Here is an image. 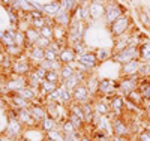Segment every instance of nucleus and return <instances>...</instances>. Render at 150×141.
<instances>
[{
  "label": "nucleus",
  "instance_id": "obj_1",
  "mask_svg": "<svg viewBox=\"0 0 150 141\" xmlns=\"http://www.w3.org/2000/svg\"><path fill=\"white\" fill-rule=\"evenodd\" d=\"M87 29V23L80 21L78 18L72 17V21L68 27V45L74 47L84 41V33Z\"/></svg>",
  "mask_w": 150,
  "mask_h": 141
},
{
  "label": "nucleus",
  "instance_id": "obj_2",
  "mask_svg": "<svg viewBox=\"0 0 150 141\" xmlns=\"http://www.w3.org/2000/svg\"><path fill=\"white\" fill-rule=\"evenodd\" d=\"M128 14L126 12V8H125L123 5H120V2H117V0H108V3L105 5V15H104V21L105 24L110 26L114 23L117 18H120L122 15Z\"/></svg>",
  "mask_w": 150,
  "mask_h": 141
},
{
  "label": "nucleus",
  "instance_id": "obj_3",
  "mask_svg": "<svg viewBox=\"0 0 150 141\" xmlns=\"http://www.w3.org/2000/svg\"><path fill=\"white\" fill-rule=\"evenodd\" d=\"M32 71H33V65H32L30 59L27 57V53L14 59V63H12V68H11V74L18 75V77H27Z\"/></svg>",
  "mask_w": 150,
  "mask_h": 141
},
{
  "label": "nucleus",
  "instance_id": "obj_4",
  "mask_svg": "<svg viewBox=\"0 0 150 141\" xmlns=\"http://www.w3.org/2000/svg\"><path fill=\"white\" fill-rule=\"evenodd\" d=\"M131 27H132L131 17L128 14H125V15H122L120 18H117L114 23H112L110 27H108V30H110V33H111L112 38H119L122 35H126L131 30Z\"/></svg>",
  "mask_w": 150,
  "mask_h": 141
},
{
  "label": "nucleus",
  "instance_id": "obj_5",
  "mask_svg": "<svg viewBox=\"0 0 150 141\" xmlns=\"http://www.w3.org/2000/svg\"><path fill=\"white\" fill-rule=\"evenodd\" d=\"M141 77L140 75H132V77H122V80L117 83V95L126 98L131 92L137 90L138 81Z\"/></svg>",
  "mask_w": 150,
  "mask_h": 141
},
{
  "label": "nucleus",
  "instance_id": "obj_6",
  "mask_svg": "<svg viewBox=\"0 0 150 141\" xmlns=\"http://www.w3.org/2000/svg\"><path fill=\"white\" fill-rule=\"evenodd\" d=\"M138 59V47L137 45H128L125 50L119 51V53L112 54V60H114L116 63H119V65H125V63H128L131 60H135Z\"/></svg>",
  "mask_w": 150,
  "mask_h": 141
},
{
  "label": "nucleus",
  "instance_id": "obj_7",
  "mask_svg": "<svg viewBox=\"0 0 150 141\" xmlns=\"http://www.w3.org/2000/svg\"><path fill=\"white\" fill-rule=\"evenodd\" d=\"M26 86H27L26 77H18V75H14V74H12L9 78H6V83H5V87L9 93H17Z\"/></svg>",
  "mask_w": 150,
  "mask_h": 141
},
{
  "label": "nucleus",
  "instance_id": "obj_8",
  "mask_svg": "<svg viewBox=\"0 0 150 141\" xmlns=\"http://www.w3.org/2000/svg\"><path fill=\"white\" fill-rule=\"evenodd\" d=\"M93 96L90 95L89 89H87V86L84 83L78 84L77 87L72 90V102H77V104H84V102H89L92 101Z\"/></svg>",
  "mask_w": 150,
  "mask_h": 141
},
{
  "label": "nucleus",
  "instance_id": "obj_9",
  "mask_svg": "<svg viewBox=\"0 0 150 141\" xmlns=\"http://www.w3.org/2000/svg\"><path fill=\"white\" fill-rule=\"evenodd\" d=\"M110 101V107H111V113L114 117H119L123 114L125 108H126V105H125V98L120 96V95H114L111 98H107Z\"/></svg>",
  "mask_w": 150,
  "mask_h": 141
},
{
  "label": "nucleus",
  "instance_id": "obj_10",
  "mask_svg": "<svg viewBox=\"0 0 150 141\" xmlns=\"http://www.w3.org/2000/svg\"><path fill=\"white\" fill-rule=\"evenodd\" d=\"M111 122H112V137H128L129 135V126L123 119L116 117Z\"/></svg>",
  "mask_w": 150,
  "mask_h": 141
},
{
  "label": "nucleus",
  "instance_id": "obj_11",
  "mask_svg": "<svg viewBox=\"0 0 150 141\" xmlns=\"http://www.w3.org/2000/svg\"><path fill=\"white\" fill-rule=\"evenodd\" d=\"M140 66H141V62L138 59L135 60H131L128 63L122 65V69H120V75L122 77H132V75H140Z\"/></svg>",
  "mask_w": 150,
  "mask_h": 141
},
{
  "label": "nucleus",
  "instance_id": "obj_12",
  "mask_svg": "<svg viewBox=\"0 0 150 141\" xmlns=\"http://www.w3.org/2000/svg\"><path fill=\"white\" fill-rule=\"evenodd\" d=\"M27 57L30 59L32 65H33V68H35V66H38V65H41V63L45 60V50L35 45V47H32V48L27 51Z\"/></svg>",
  "mask_w": 150,
  "mask_h": 141
},
{
  "label": "nucleus",
  "instance_id": "obj_13",
  "mask_svg": "<svg viewBox=\"0 0 150 141\" xmlns=\"http://www.w3.org/2000/svg\"><path fill=\"white\" fill-rule=\"evenodd\" d=\"M9 123H8V128H6V135L8 138H12V140H18V137L21 135L23 132V125L18 119H8Z\"/></svg>",
  "mask_w": 150,
  "mask_h": 141
},
{
  "label": "nucleus",
  "instance_id": "obj_14",
  "mask_svg": "<svg viewBox=\"0 0 150 141\" xmlns=\"http://www.w3.org/2000/svg\"><path fill=\"white\" fill-rule=\"evenodd\" d=\"M59 62L62 65H71V63H75L77 62V53L72 47H65L63 50L59 53Z\"/></svg>",
  "mask_w": 150,
  "mask_h": 141
},
{
  "label": "nucleus",
  "instance_id": "obj_15",
  "mask_svg": "<svg viewBox=\"0 0 150 141\" xmlns=\"http://www.w3.org/2000/svg\"><path fill=\"white\" fill-rule=\"evenodd\" d=\"M24 36H26V51H29L32 47L36 45L38 41H39L41 33H39V30H36L33 27H27L24 30Z\"/></svg>",
  "mask_w": 150,
  "mask_h": 141
},
{
  "label": "nucleus",
  "instance_id": "obj_16",
  "mask_svg": "<svg viewBox=\"0 0 150 141\" xmlns=\"http://www.w3.org/2000/svg\"><path fill=\"white\" fill-rule=\"evenodd\" d=\"M8 101H9L11 108H15V110L30 108V105H32L29 101H26L24 98H21V96H20V95H17V93H11V95H9V98H8Z\"/></svg>",
  "mask_w": 150,
  "mask_h": 141
},
{
  "label": "nucleus",
  "instance_id": "obj_17",
  "mask_svg": "<svg viewBox=\"0 0 150 141\" xmlns=\"http://www.w3.org/2000/svg\"><path fill=\"white\" fill-rule=\"evenodd\" d=\"M30 113H32V116L35 119V122L39 125L48 114H47V108L42 105V104H32L30 105Z\"/></svg>",
  "mask_w": 150,
  "mask_h": 141
},
{
  "label": "nucleus",
  "instance_id": "obj_18",
  "mask_svg": "<svg viewBox=\"0 0 150 141\" xmlns=\"http://www.w3.org/2000/svg\"><path fill=\"white\" fill-rule=\"evenodd\" d=\"M54 21H56V26H62V27H69V24L72 21V14L68 11H65L63 8H62L59 11V14L54 17Z\"/></svg>",
  "mask_w": 150,
  "mask_h": 141
},
{
  "label": "nucleus",
  "instance_id": "obj_19",
  "mask_svg": "<svg viewBox=\"0 0 150 141\" xmlns=\"http://www.w3.org/2000/svg\"><path fill=\"white\" fill-rule=\"evenodd\" d=\"M138 60L143 63L150 62V41L143 39L141 44L138 45Z\"/></svg>",
  "mask_w": 150,
  "mask_h": 141
},
{
  "label": "nucleus",
  "instance_id": "obj_20",
  "mask_svg": "<svg viewBox=\"0 0 150 141\" xmlns=\"http://www.w3.org/2000/svg\"><path fill=\"white\" fill-rule=\"evenodd\" d=\"M89 9H90V21L104 20V15H105V6H104V5L92 3V2H90Z\"/></svg>",
  "mask_w": 150,
  "mask_h": 141
},
{
  "label": "nucleus",
  "instance_id": "obj_21",
  "mask_svg": "<svg viewBox=\"0 0 150 141\" xmlns=\"http://www.w3.org/2000/svg\"><path fill=\"white\" fill-rule=\"evenodd\" d=\"M84 84L87 86V89H89L90 95H92L93 98H96V96H98V89H99V80H98V77H96L95 72H92V74L87 75V80H86Z\"/></svg>",
  "mask_w": 150,
  "mask_h": 141
},
{
  "label": "nucleus",
  "instance_id": "obj_22",
  "mask_svg": "<svg viewBox=\"0 0 150 141\" xmlns=\"http://www.w3.org/2000/svg\"><path fill=\"white\" fill-rule=\"evenodd\" d=\"M18 120L21 122V125L24 126H35L38 125L30 113V108H23V110H18Z\"/></svg>",
  "mask_w": 150,
  "mask_h": 141
},
{
  "label": "nucleus",
  "instance_id": "obj_23",
  "mask_svg": "<svg viewBox=\"0 0 150 141\" xmlns=\"http://www.w3.org/2000/svg\"><path fill=\"white\" fill-rule=\"evenodd\" d=\"M137 90L140 92V95L143 96V99L146 102L150 101V80L141 77L140 81H138V87H137Z\"/></svg>",
  "mask_w": 150,
  "mask_h": 141
},
{
  "label": "nucleus",
  "instance_id": "obj_24",
  "mask_svg": "<svg viewBox=\"0 0 150 141\" xmlns=\"http://www.w3.org/2000/svg\"><path fill=\"white\" fill-rule=\"evenodd\" d=\"M3 38H2V45L3 48H8V47H12V45H15V35H17V29L14 27H11L8 30H3Z\"/></svg>",
  "mask_w": 150,
  "mask_h": 141
},
{
  "label": "nucleus",
  "instance_id": "obj_25",
  "mask_svg": "<svg viewBox=\"0 0 150 141\" xmlns=\"http://www.w3.org/2000/svg\"><path fill=\"white\" fill-rule=\"evenodd\" d=\"M62 9V5H60V0H53L50 3H45L44 5V14L47 17H56L59 14V11Z\"/></svg>",
  "mask_w": 150,
  "mask_h": 141
},
{
  "label": "nucleus",
  "instance_id": "obj_26",
  "mask_svg": "<svg viewBox=\"0 0 150 141\" xmlns=\"http://www.w3.org/2000/svg\"><path fill=\"white\" fill-rule=\"evenodd\" d=\"M39 128L47 134V132H50V131H54V129H59V122L54 119V117H50V116H47L41 123H39Z\"/></svg>",
  "mask_w": 150,
  "mask_h": 141
},
{
  "label": "nucleus",
  "instance_id": "obj_27",
  "mask_svg": "<svg viewBox=\"0 0 150 141\" xmlns=\"http://www.w3.org/2000/svg\"><path fill=\"white\" fill-rule=\"evenodd\" d=\"M59 86L60 84H56V83H50V81H47V80H44L42 81V84H41V87H39V96H48L50 93H53L54 90H57L59 89Z\"/></svg>",
  "mask_w": 150,
  "mask_h": 141
},
{
  "label": "nucleus",
  "instance_id": "obj_28",
  "mask_svg": "<svg viewBox=\"0 0 150 141\" xmlns=\"http://www.w3.org/2000/svg\"><path fill=\"white\" fill-rule=\"evenodd\" d=\"M17 95H20L21 98H24L29 102H33V101H36L38 96H39V92L35 90V89H32V87H29V86H26L24 89H21L20 92H17Z\"/></svg>",
  "mask_w": 150,
  "mask_h": 141
},
{
  "label": "nucleus",
  "instance_id": "obj_29",
  "mask_svg": "<svg viewBox=\"0 0 150 141\" xmlns=\"http://www.w3.org/2000/svg\"><path fill=\"white\" fill-rule=\"evenodd\" d=\"M75 71H77V68H75V63H71V65H62L59 74H60V78H62V83H63L65 80L71 78V77L75 74Z\"/></svg>",
  "mask_w": 150,
  "mask_h": 141
},
{
  "label": "nucleus",
  "instance_id": "obj_30",
  "mask_svg": "<svg viewBox=\"0 0 150 141\" xmlns=\"http://www.w3.org/2000/svg\"><path fill=\"white\" fill-rule=\"evenodd\" d=\"M54 41L68 44V29L62 26H54Z\"/></svg>",
  "mask_w": 150,
  "mask_h": 141
},
{
  "label": "nucleus",
  "instance_id": "obj_31",
  "mask_svg": "<svg viewBox=\"0 0 150 141\" xmlns=\"http://www.w3.org/2000/svg\"><path fill=\"white\" fill-rule=\"evenodd\" d=\"M26 80H27V86L29 87H32V89H35V90H39V87H41V84H42V78H39L33 71L26 77Z\"/></svg>",
  "mask_w": 150,
  "mask_h": 141
},
{
  "label": "nucleus",
  "instance_id": "obj_32",
  "mask_svg": "<svg viewBox=\"0 0 150 141\" xmlns=\"http://www.w3.org/2000/svg\"><path fill=\"white\" fill-rule=\"evenodd\" d=\"M5 53H6L8 56H11L12 59H17V57L23 56V54H26L27 51H26V48H24V47L12 45V47H8V48H5Z\"/></svg>",
  "mask_w": 150,
  "mask_h": 141
},
{
  "label": "nucleus",
  "instance_id": "obj_33",
  "mask_svg": "<svg viewBox=\"0 0 150 141\" xmlns=\"http://www.w3.org/2000/svg\"><path fill=\"white\" fill-rule=\"evenodd\" d=\"M95 54H96L99 63H102V62H105L108 59H112V51L108 50V48H96L95 50Z\"/></svg>",
  "mask_w": 150,
  "mask_h": 141
},
{
  "label": "nucleus",
  "instance_id": "obj_34",
  "mask_svg": "<svg viewBox=\"0 0 150 141\" xmlns=\"http://www.w3.org/2000/svg\"><path fill=\"white\" fill-rule=\"evenodd\" d=\"M45 141H65V134L60 129H54L45 134Z\"/></svg>",
  "mask_w": 150,
  "mask_h": 141
},
{
  "label": "nucleus",
  "instance_id": "obj_35",
  "mask_svg": "<svg viewBox=\"0 0 150 141\" xmlns=\"http://www.w3.org/2000/svg\"><path fill=\"white\" fill-rule=\"evenodd\" d=\"M126 99H128V101H131L134 105H138V107H141V105L144 104V102H146V101L143 99V96L140 95V92H138V90L131 92V93L126 96Z\"/></svg>",
  "mask_w": 150,
  "mask_h": 141
},
{
  "label": "nucleus",
  "instance_id": "obj_36",
  "mask_svg": "<svg viewBox=\"0 0 150 141\" xmlns=\"http://www.w3.org/2000/svg\"><path fill=\"white\" fill-rule=\"evenodd\" d=\"M138 17H140V21H141V24L144 26V27L146 29H150V14H149L147 8L138 9Z\"/></svg>",
  "mask_w": 150,
  "mask_h": 141
},
{
  "label": "nucleus",
  "instance_id": "obj_37",
  "mask_svg": "<svg viewBox=\"0 0 150 141\" xmlns=\"http://www.w3.org/2000/svg\"><path fill=\"white\" fill-rule=\"evenodd\" d=\"M62 84H63V86H65V87L68 89V90H71V92H72V90H74V89H75V87H77V86H78V84H81V81L78 80V77H77V75H75V74H74V75L71 77V78H68V80H65V81H63V83H62Z\"/></svg>",
  "mask_w": 150,
  "mask_h": 141
},
{
  "label": "nucleus",
  "instance_id": "obj_38",
  "mask_svg": "<svg viewBox=\"0 0 150 141\" xmlns=\"http://www.w3.org/2000/svg\"><path fill=\"white\" fill-rule=\"evenodd\" d=\"M59 129H60L62 132H63L65 135H68V134H74L75 131H78L77 128H75V126L72 125V122H69L68 119H66L65 122H62V125H60Z\"/></svg>",
  "mask_w": 150,
  "mask_h": 141
},
{
  "label": "nucleus",
  "instance_id": "obj_39",
  "mask_svg": "<svg viewBox=\"0 0 150 141\" xmlns=\"http://www.w3.org/2000/svg\"><path fill=\"white\" fill-rule=\"evenodd\" d=\"M60 5H62V8H63L65 11H68V12H72L77 9V6H78V0H60Z\"/></svg>",
  "mask_w": 150,
  "mask_h": 141
},
{
  "label": "nucleus",
  "instance_id": "obj_40",
  "mask_svg": "<svg viewBox=\"0 0 150 141\" xmlns=\"http://www.w3.org/2000/svg\"><path fill=\"white\" fill-rule=\"evenodd\" d=\"M41 38H45L48 41H54V27H50V26H44L39 30Z\"/></svg>",
  "mask_w": 150,
  "mask_h": 141
},
{
  "label": "nucleus",
  "instance_id": "obj_41",
  "mask_svg": "<svg viewBox=\"0 0 150 141\" xmlns=\"http://www.w3.org/2000/svg\"><path fill=\"white\" fill-rule=\"evenodd\" d=\"M45 80L50 83H56V84H62V78H60V74L59 71H48L45 75Z\"/></svg>",
  "mask_w": 150,
  "mask_h": 141
},
{
  "label": "nucleus",
  "instance_id": "obj_42",
  "mask_svg": "<svg viewBox=\"0 0 150 141\" xmlns=\"http://www.w3.org/2000/svg\"><path fill=\"white\" fill-rule=\"evenodd\" d=\"M45 60H47V62H57V60H59V54L56 53V51L47 48V50H45Z\"/></svg>",
  "mask_w": 150,
  "mask_h": 141
},
{
  "label": "nucleus",
  "instance_id": "obj_43",
  "mask_svg": "<svg viewBox=\"0 0 150 141\" xmlns=\"http://www.w3.org/2000/svg\"><path fill=\"white\" fill-rule=\"evenodd\" d=\"M44 26H45L44 18H38V20H32V21H30V27H33V29H36V30H41Z\"/></svg>",
  "mask_w": 150,
  "mask_h": 141
},
{
  "label": "nucleus",
  "instance_id": "obj_44",
  "mask_svg": "<svg viewBox=\"0 0 150 141\" xmlns=\"http://www.w3.org/2000/svg\"><path fill=\"white\" fill-rule=\"evenodd\" d=\"M72 48L75 50V53H77V56H80V54L86 53V51H89V50H87V47L84 45V42H80V44H77V45H74Z\"/></svg>",
  "mask_w": 150,
  "mask_h": 141
},
{
  "label": "nucleus",
  "instance_id": "obj_45",
  "mask_svg": "<svg viewBox=\"0 0 150 141\" xmlns=\"http://www.w3.org/2000/svg\"><path fill=\"white\" fill-rule=\"evenodd\" d=\"M33 72L38 75V77H39V78H42V80H45V75H47V69H44L42 66H35L33 68Z\"/></svg>",
  "mask_w": 150,
  "mask_h": 141
},
{
  "label": "nucleus",
  "instance_id": "obj_46",
  "mask_svg": "<svg viewBox=\"0 0 150 141\" xmlns=\"http://www.w3.org/2000/svg\"><path fill=\"white\" fill-rule=\"evenodd\" d=\"M138 141H150V129H144L138 134Z\"/></svg>",
  "mask_w": 150,
  "mask_h": 141
},
{
  "label": "nucleus",
  "instance_id": "obj_47",
  "mask_svg": "<svg viewBox=\"0 0 150 141\" xmlns=\"http://www.w3.org/2000/svg\"><path fill=\"white\" fill-rule=\"evenodd\" d=\"M50 44H51V41H48V39H45V38H39V41L36 42V47H41V48L47 50V48L50 47Z\"/></svg>",
  "mask_w": 150,
  "mask_h": 141
},
{
  "label": "nucleus",
  "instance_id": "obj_48",
  "mask_svg": "<svg viewBox=\"0 0 150 141\" xmlns=\"http://www.w3.org/2000/svg\"><path fill=\"white\" fill-rule=\"evenodd\" d=\"M6 57H8V54L5 53V50H3V51H0V68L3 66V63H5Z\"/></svg>",
  "mask_w": 150,
  "mask_h": 141
},
{
  "label": "nucleus",
  "instance_id": "obj_49",
  "mask_svg": "<svg viewBox=\"0 0 150 141\" xmlns=\"http://www.w3.org/2000/svg\"><path fill=\"white\" fill-rule=\"evenodd\" d=\"M80 141H93V138H92L89 134H83L81 138H80Z\"/></svg>",
  "mask_w": 150,
  "mask_h": 141
},
{
  "label": "nucleus",
  "instance_id": "obj_50",
  "mask_svg": "<svg viewBox=\"0 0 150 141\" xmlns=\"http://www.w3.org/2000/svg\"><path fill=\"white\" fill-rule=\"evenodd\" d=\"M89 2H92V3H99V5H107L108 3V0H89Z\"/></svg>",
  "mask_w": 150,
  "mask_h": 141
},
{
  "label": "nucleus",
  "instance_id": "obj_51",
  "mask_svg": "<svg viewBox=\"0 0 150 141\" xmlns=\"http://www.w3.org/2000/svg\"><path fill=\"white\" fill-rule=\"evenodd\" d=\"M112 141H129L126 137H112Z\"/></svg>",
  "mask_w": 150,
  "mask_h": 141
},
{
  "label": "nucleus",
  "instance_id": "obj_52",
  "mask_svg": "<svg viewBox=\"0 0 150 141\" xmlns=\"http://www.w3.org/2000/svg\"><path fill=\"white\" fill-rule=\"evenodd\" d=\"M0 2H2L6 8H9V5H11V2H12V0H0Z\"/></svg>",
  "mask_w": 150,
  "mask_h": 141
},
{
  "label": "nucleus",
  "instance_id": "obj_53",
  "mask_svg": "<svg viewBox=\"0 0 150 141\" xmlns=\"http://www.w3.org/2000/svg\"><path fill=\"white\" fill-rule=\"evenodd\" d=\"M17 141H30V140H27V138H18Z\"/></svg>",
  "mask_w": 150,
  "mask_h": 141
},
{
  "label": "nucleus",
  "instance_id": "obj_54",
  "mask_svg": "<svg viewBox=\"0 0 150 141\" xmlns=\"http://www.w3.org/2000/svg\"><path fill=\"white\" fill-rule=\"evenodd\" d=\"M3 33H5V32H2V30H0V41H2V38H3Z\"/></svg>",
  "mask_w": 150,
  "mask_h": 141
},
{
  "label": "nucleus",
  "instance_id": "obj_55",
  "mask_svg": "<svg viewBox=\"0 0 150 141\" xmlns=\"http://www.w3.org/2000/svg\"><path fill=\"white\" fill-rule=\"evenodd\" d=\"M5 48H3V45H2V42H0V51H3Z\"/></svg>",
  "mask_w": 150,
  "mask_h": 141
},
{
  "label": "nucleus",
  "instance_id": "obj_56",
  "mask_svg": "<svg viewBox=\"0 0 150 141\" xmlns=\"http://www.w3.org/2000/svg\"><path fill=\"white\" fill-rule=\"evenodd\" d=\"M0 141H6V138H3V137H0Z\"/></svg>",
  "mask_w": 150,
  "mask_h": 141
},
{
  "label": "nucleus",
  "instance_id": "obj_57",
  "mask_svg": "<svg viewBox=\"0 0 150 141\" xmlns=\"http://www.w3.org/2000/svg\"><path fill=\"white\" fill-rule=\"evenodd\" d=\"M0 74H3V71H2V68H0Z\"/></svg>",
  "mask_w": 150,
  "mask_h": 141
},
{
  "label": "nucleus",
  "instance_id": "obj_58",
  "mask_svg": "<svg viewBox=\"0 0 150 141\" xmlns=\"http://www.w3.org/2000/svg\"><path fill=\"white\" fill-rule=\"evenodd\" d=\"M111 141H112V140H111Z\"/></svg>",
  "mask_w": 150,
  "mask_h": 141
}]
</instances>
